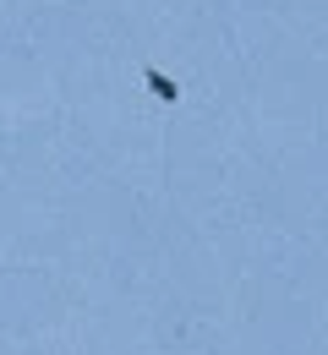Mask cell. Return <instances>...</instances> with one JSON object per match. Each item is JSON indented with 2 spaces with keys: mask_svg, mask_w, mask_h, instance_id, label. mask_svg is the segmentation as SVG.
<instances>
[{
  "mask_svg": "<svg viewBox=\"0 0 328 355\" xmlns=\"http://www.w3.org/2000/svg\"><path fill=\"white\" fill-rule=\"evenodd\" d=\"M148 88L159 93V98H175V83H170L164 71H148Z\"/></svg>",
  "mask_w": 328,
  "mask_h": 355,
  "instance_id": "obj_1",
  "label": "cell"
}]
</instances>
